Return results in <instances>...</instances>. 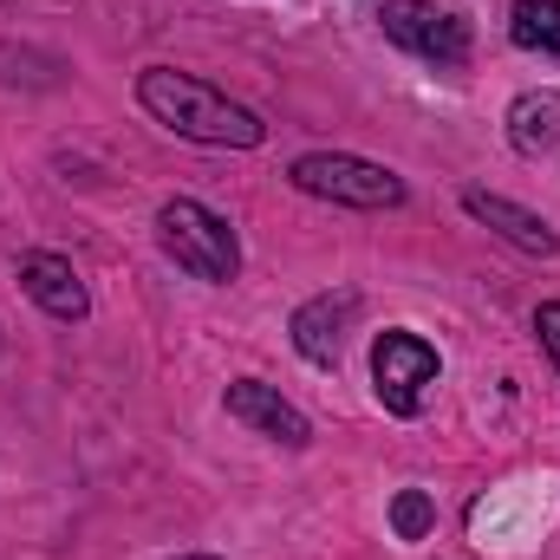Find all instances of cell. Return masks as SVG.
<instances>
[{
  "mask_svg": "<svg viewBox=\"0 0 560 560\" xmlns=\"http://www.w3.org/2000/svg\"><path fill=\"white\" fill-rule=\"evenodd\" d=\"M138 105L156 118V125H170L176 138L189 143H222V150H255V143L268 138V125L248 112V105H235L229 92H215L209 79H196V72H176V66H150L138 79Z\"/></svg>",
  "mask_w": 560,
  "mask_h": 560,
  "instance_id": "6da1fadb",
  "label": "cell"
},
{
  "mask_svg": "<svg viewBox=\"0 0 560 560\" xmlns=\"http://www.w3.org/2000/svg\"><path fill=\"white\" fill-rule=\"evenodd\" d=\"M156 242H163V255H170L183 275H196V280H235V268H242L235 229H229L215 209L189 202V196H176V202L156 209Z\"/></svg>",
  "mask_w": 560,
  "mask_h": 560,
  "instance_id": "7a4b0ae2",
  "label": "cell"
},
{
  "mask_svg": "<svg viewBox=\"0 0 560 560\" xmlns=\"http://www.w3.org/2000/svg\"><path fill=\"white\" fill-rule=\"evenodd\" d=\"M287 183L300 196H319V202H346V209H398L405 202V176H392L385 163H365V156H346V150H313L287 170Z\"/></svg>",
  "mask_w": 560,
  "mask_h": 560,
  "instance_id": "3957f363",
  "label": "cell"
},
{
  "mask_svg": "<svg viewBox=\"0 0 560 560\" xmlns=\"http://www.w3.org/2000/svg\"><path fill=\"white\" fill-rule=\"evenodd\" d=\"M372 385H378V405L392 418H418L423 411V392L436 385V352L423 346L418 332H378L372 346Z\"/></svg>",
  "mask_w": 560,
  "mask_h": 560,
  "instance_id": "277c9868",
  "label": "cell"
},
{
  "mask_svg": "<svg viewBox=\"0 0 560 560\" xmlns=\"http://www.w3.org/2000/svg\"><path fill=\"white\" fill-rule=\"evenodd\" d=\"M378 20H385V39L392 46L418 52L430 66H463L469 59V26L450 7H436V0H385Z\"/></svg>",
  "mask_w": 560,
  "mask_h": 560,
  "instance_id": "5b68a950",
  "label": "cell"
},
{
  "mask_svg": "<svg viewBox=\"0 0 560 560\" xmlns=\"http://www.w3.org/2000/svg\"><path fill=\"white\" fill-rule=\"evenodd\" d=\"M352 319H359V293H352V287L306 300V306L293 313V346H300V359H306V365H339Z\"/></svg>",
  "mask_w": 560,
  "mask_h": 560,
  "instance_id": "8992f818",
  "label": "cell"
},
{
  "mask_svg": "<svg viewBox=\"0 0 560 560\" xmlns=\"http://www.w3.org/2000/svg\"><path fill=\"white\" fill-rule=\"evenodd\" d=\"M229 418L261 430V436H275V443H287V450H306L313 443V423L300 418L275 385H261V378H235L229 385Z\"/></svg>",
  "mask_w": 560,
  "mask_h": 560,
  "instance_id": "52a82bcc",
  "label": "cell"
},
{
  "mask_svg": "<svg viewBox=\"0 0 560 560\" xmlns=\"http://www.w3.org/2000/svg\"><path fill=\"white\" fill-rule=\"evenodd\" d=\"M20 287L33 293V306H46V313L66 319V326H79V319L92 313L85 280L72 275V261H59V255H20Z\"/></svg>",
  "mask_w": 560,
  "mask_h": 560,
  "instance_id": "ba28073f",
  "label": "cell"
},
{
  "mask_svg": "<svg viewBox=\"0 0 560 560\" xmlns=\"http://www.w3.org/2000/svg\"><path fill=\"white\" fill-rule=\"evenodd\" d=\"M463 209L476 215V222H489L502 242H515L522 255H555V229L541 222V215H528L522 202H509V196H489V189H463Z\"/></svg>",
  "mask_w": 560,
  "mask_h": 560,
  "instance_id": "9c48e42d",
  "label": "cell"
},
{
  "mask_svg": "<svg viewBox=\"0 0 560 560\" xmlns=\"http://www.w3.org/2000/svg\"><path fill=\"white\" fill-rule=\"evenodd\" d=\"M509 143L522 156H541L560 143V92H522L509 105Z\"/></svg>",
  "mask_w": 560,
  "mask_h": 560,
  "instance_id": "30bf717a",
  "label": "cell"
},
{
  "mask_svg": "<svg viewBox=\"0 0 560 560\" xmlns=\"http://www.w3.org/2000/svg\"><path fill=\"white\" fill-rule=\"evenodd\" d=\"M509 39L528 52H560V0H515Z\"/></svg>",
  "mask_w": 560,
  "mask_h": 560,
  "instance_id": "8fae6325",
  "label": "cell"
},
{
  "mask_svg": "<svg viewBox=\"0 0 560 560\" xmlns=\"http://www.w3.org/2000/svg\"><path fill=\"white\" fill-rule=\"evenodd\" d=\"M430 522H436V509H430V495H423V489H405V495L392 502V528H398V541H423V535H430Z\"/></svg>",
  "mask_w": 560,
  "mask_h": 560,
  "instance_id": "7c38bea8",
  "label": "cell"
},
{
  "mask_svg": "<svg viewBox=\"0 0 560 560\" xmlns=\"http://www.w3.org/2000/svg\"><path fill=\"white\" fill-rule=\"evenodd\" d=\"M535 332H541V352L555 359V372H560V300H548V306L535 313Z\"/></svg>",
  "mask_w": 560,
  "mask_h": 560,
  "instance_id": "4fadbf2b",
  "label": "cell"
},
{
  "mask_svg": "<svg viewBox=\"0 0 560 560\" xmlns=\"http://www.w3.org/2000/svg\"><path fill=\"white\" fill-rule=\"evenodd\" d=\"M183 560H215V555H183Z\"/></svg>",
  "mask_w": 560,
  "mask_h": 560,
  "instance_id": "5bb4252c",
  "label": "cell"
},
{
  "mask_svg": "<svg viewBox=\"0 0 560 560\" xmlns=\"http://www.w3.org/2000/svg\"><path fill=\"white\" fill-rule=\"evenodd\" d=\"M0 346H7V339H0Z\"/></svg>",
  "mask_w": 560,
  "mask_h": 560,
  "instance_id": "9a60e30c",
  "label": "cell"
}]
</instances>
